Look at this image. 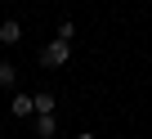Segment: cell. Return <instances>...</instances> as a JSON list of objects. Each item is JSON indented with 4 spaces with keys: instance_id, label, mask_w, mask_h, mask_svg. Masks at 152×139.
<instances>
[{
    "instance_id": "obj_1",
    "label": "cell",
    "mask_w": 152,
    "mask_h": 139,
    "mask_svg": "<svg viewBox=\"0 0 152 139\" xmlns=\"http://www.w3.org/2000/svg\"><path fill=\"white\" fill-rule=\"evenodd\" d=\"M67 58H72V40H49V45H40V63L45 67H67Z\"/></svg>"
},
{
    "instance_id": "obj_2",
    "label": "cell",
    "mask_w": 152,
    "mask_h": 139,
    "mask_svg": "<svg viewBox=\"0 0 152 139\" xmlns=\"http://www.w3.org/2000/svg\"><path fill=\"white\" fill-rule=\"evenodd\" d=\"M31 130H36V139H54L58 135V117L54 112H36L31 117Z\"/></svg>"
},
{
    "instance_id": "obj_5",
    "label": "cell",
    "mask_w": 152,
    "mask_h": 139,
    "mask_svg": "<svg viewBox=\"0 0 152 139\" xmlns=\"http://www.w3.org/2000/svg\"><path fill=\"white\" fill-rule=\"evenodd\" d=\"M14 81H18V67L9 58H0V90H14Z\"/></svg>"
},
{
    "instance_id": "obj_6",
    "label": "cell",
    "mask_w": 152,
    "mask_h": 139,
    "mask_svg": "<svg viewBox=\"0 0 152 139\" xmlns=\"http://www.w3.org/2000/svg\"><path fill=\"white\" fill-rule=\"evenodd\" d=\"M31 99H36V112H54V108H58V99H54V90H36Z\"/></svg>"
},
{
    "instance_id": "obj_7",
    "label": "cell",
    "mask_w": 152,
    "mask_h": 139,
    "mask_svg": "<svg viewBox=\"0 0 152 139\" xmlns=\"http://www.w3.org/2000/svg\"><path fill=\"white\" fill-rule=\"evenodd\" d=\"M54 36H58V40H76V23H72V18H63V23H58V32H54Z\"/></svg>"
},
{
    "instance_id": "obj_3",
    "label": "cell",
    "mask_w": 152,
    "mask_h": 139,
    "mask_svg": "<svg viewBox=\"0 0 152 139\" xmlns=\"http://www.w3.org/2000/svg\"><path fill=\"white\" fill-rule=\"evenodd\" d=\"M9 117H18V121L36 117V99H31V94H14V99H9Z\"/></svg>"
},
{
    "instance_id": "obj_4",
    "label": "cell",
    "mask_w": 152,
    "mask_h": 139,
    "mask_svg": "<svg viewBox=\"0 0 152 139\" xmlns=\"http://www.w3.org/2000/svg\"><path fill=\"white\" fill-rule=\"evenodd\" d=\"M0 40H5V45H18L23 40V23L18 18H5V23H0Z\"/></svg>"
},
{
    "instance_id": "obj_8",
    "label": "cell",
    "mask_w": 152,
    "mask_h": 139,
    "mask_svg": "<svg viewBox=\"0 0 152 139\" xmlns=\"http://www.w3.org/2000/svg\"><path fill=\"white\" fill-rule=\"evenodd\" d=\"M76 139H94V135H90V130H81V135H76Z\"/></svg>"
}]
</instances>
